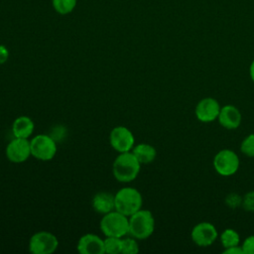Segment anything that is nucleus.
Masks as SVG:
<instances>
[{"label": "nucleus", "mask_w": 254, "mask_h": 254, "mask_svg": "<svg viewBox=\"0 0 254 254\" xmlns=\"http://www.w3.org/2000/svg\"><path fill=\"white\" fill-rule=\"evenodd\" d=\"M141 170V164L130 152L119 153L112 165L113 177L120 183L134 181Z\"/></svg>", "instance_id": "obj_1"}, {"label": "nucleus", "mask_w": 254, "mask_h": 254, "mask_svg": "<svg viewBox=\"0 0 254 254\" xmlns=\"http://www.w3.org/2000/svg\"><path fill=\"white\" fill-rule=\"evenodd\" d=\"M128 234L137 240L149 238L155 230V218L148 209H139L129 217Z\"/></svg>", "instance_id": "obj_2"}, {"label": "nucleus", "mask_w": 254, "mask_h": 254, "mask_svg": "<svg viewBox=\"0 0 254 254\" xmlns=\"http://www.w3.org/2000/svg\"><path fill=\"white\" fill-rule=\"evenodd\" d=\"M115 209L126 216H130L143 205V197L141 192L132 187H124L115 194Z\"/></svg>", "instance_id": "obj_3"}, {"label": "nucleus", "mask_w": 254, "mask_h": 254, "mask_svg": "<svg viewBox=\"0 0 254 254\" xmlns=\"http://www.w3.org/2000/svg\"><path fill=\"white\" fill-rule=\"evenodd\" d=\"M99 227L105 236L123 238L129 232V218L116 209L103 214Z\"/></svg>", "instance_id": "obj_4"}, {"label": "nucleus", "mask_w": 254, "mask_h": 254, "mask_svg": "<svg viewBox=\"0 0 254 254\" xmlns=\"http://www.w3.org/2000/svg\"><path fill=\"white\" fill-rule=\"evenodd\" d=\"M215 172L222 177H230L234 175L240 165L238 155L230 149H222L218 151L212 161Z\"/></svg>", "instance_id": "obj_5"}, {"label": "nucleus", "mask_w": 254, "mask_h": 254, "mask_svg": "<svg viewBox=\"0 0 254 254\" xmlns=\"http://www.w3.org/2000/svg\"><path fill=\"white\" fill-rule=\"evenodd\" d=\"M31 154L39 161H51L57 153V144L55 140L45 134H38L30 140Z\"/></svg>", "instance_id": "obj_6"}, {"label": "nucleus", "mask_w": 254, "mask_h": 254, "mask_svg": "<svg viewBox=\"0 0 254 254\" xmlns=\"http://www.w3.org/2000/svg\"><path fill=\"white\" fill-rule=\"evenodd\" d=\"M28 246L33 254H52L57 250L59 240L52 232L41 230L31 236Z\"/></svg>", "instance_id": "obj_7"}, {"label": "nucleus", "mask_w": 254, "mask_h": 254, "mask_svg": "<svg viewBox=\"0 0 254 254\" xmlns=\"http://www.w3.org/2000/svg\"><path fill=\"white\" fill-rule=\"evenodd\" d=\"M111 147L118 153L130 152L135 146V138L130 129L125 126L114 127L109 134Z\"/></svg>", "instance_id": "obj_8"}, {"label": "nucleus", "mask_w": 254, "mask_h": 254, "mask_svg": "<svg viewBox=\"0 0 254 254\" xmlns=\"http://www.w3.org/2000/svg\"><path fill=\"white\" fill-rule=\"evenodd\" d=\"M218 237L216 227L207 221H201L195 224L190 231L192 242L199 247L210 246Z\"/></svg>", "instance_id": "obj_9"}, {"label": "nucleus", "mask_w": 254, "mask_h": 254, "mask_svg": "<svg viewBox=\"0 0 254 254\" xmlns=\"http://www.w3.org/2000/svg\"><path fill=\"white\" fill-rule=\"evenodd\" d=\"M6 157L7 159L15 164L23 163L27 161L31 154L30 140L24 138L14 137L6 146Z\"/></svg>", "instance_id": "obj_10"}, {"label": "nucleus", "mask_w": 254, "mask_h": 254, "mask_svg": "<svg viewBox=\"0 0 254 254\" xmlns=\"http://www.w3.org/2000/svg\"><path fill=\"white\" fill-rule=\"evenodd\" d=\"M219 102L212 97H204L200 99L194 108V114L198 121L202 123H210L217 120L220 111Z\"/></svg>", "instance_id": "obj_11"}, {"label": "nucleus", "mask_w": 254, "mask_h": 254, "mask_svg": "<svg viewBox=\"0 0 254 254\" xmlns=\"http://www.w3.org/2000/svg\"><path fill=\"white\" fill-rule=\"evenodd\" d=\"M80 254H104V239L93 233L82 235L76 245Z\"/></svg>", "instance_id": "obj_12"}, {"label": "nucleus", "mask_w": 254, "mask_h": 254, "mask_svg": "<svg viewBox=\"0 0 254 254\" xmlns=\"http://www.w3.org/2000/svg\"><path fill=\"white\" fill-rule=\"evenodd\" d=\"M217 121L223 128L227 130H235L241 124L242 115L236 106L226 104L220 108Z\"/></svg>", "instance_id": "obj_13"}, {"label": "nucleus", "mask_w": 254, "mask_h": 254, "mask_svg": "<svg viewBox=\"0 0 254 254\" xmlns=\"http://www.w3.org/2000/svg\"><path fill=\"white\" fill-rule=\"evenodd\" d=\"M92 207L99 214H106L115 209L114 194L107 191L97 192L92 198Z\"/></svg>", "instance_id": "obj_14"}, {"label": "nucleus", "mask_w": 254, "mask_h": 254, "mask_svg": "<svg viewBox=\"0 0 254 254\" xmlns=\"http://www.w3.org/2000/svg\"><path fill=\"white\" fill-rule=\"evenodd\" d=\"M35 129L34 121L25 115L17 117L12 124V133L14 137L29 139Z\"/></svg>", "instance_id": "obj_15"}, {"label": "nucleus", "mask_w": 254, "mask_h": 254, "mask_svg": "<svg viewBox=\"0 0 254 254\" xmlns=\"http://www.w3.org/2000/svg\"><path fill=\"white\" fill-rule=\"evenodd\" d=\"M136 159L140 162V164H150L157 157V151L154 146L148 143H140L133 147L131 150Z\"/></svg>", "instance_id": "obj_16"}, {"label": "nucleus", "mask_w": 254, "mask_h": 254, "mask_svg": "<svg viewBox=\"0 0 254 254\" xmlns=\"http://www.w3.org/2000/svg\"><path fill=\"white\" fill-rule=\"evenodd\" d=\"M219 240H220V243L223 246V248H228L231 246L239 245L240 235L236 230H234L232 228H226L220 234Z\"/></svg>", "instance_id": "obj_17"}, {"label": "nucleus", "mask_w": 254, "mask_h": 254, "mask_svg": "<svg viewBox=\"0 0 254 254\" xmlns=\"http://www.w3.org/2000/svg\"><path fill=\"white\" fill-rule=\"evenodd\" d=\"M122 238L114 236H105L104 251L107 254H121Z\"/></svg>", "instance_id": "obj_18"}, {"label": "nucleus", "mask_w": 254, "mask_h": 254, "mask_svg": "<svg viewBox=\"0 0 254 254\" xmlns=\"http://www.w3.org/2000/svg\"><path fill=\"white\" fill-rule=\"evenodd\" d=\"M76 5V0H53L55 10L62 15L70 13Z\"/></svg>", "instance_id": "obj_19"}, {"label": "nucleus", "mask_w": 254, "mask_h": 254, "mask_svg": "<svg viewBox=\"0 0 254 254\" xmlns=\"http://www.w3.org/2000/svg\"><path fill=\"white\" fill-rule=\"evenodd\" d=\"M139 252V245L137 239L130 236L122 238L121 254H136Z\"/></svg>", "instance_id": "obj_20"}, {"label": "nucleus", "mask_w": 254, "mask_h": 254, "mask_svg": "<svg viewBox=\"0 0 254 254\" xmlns=\"http://www.w3.org/2000/svg\"><path fill=\"white\" fill-rule=\"evenodd\" d=\"M240 151L247 157H254V133L249 134L242 140Z\"/></svg>", "instance_id": "obj_21"}, {"label": "nucleus", "mask_w": 254, "mask_h": 254, "mask_svg": "<svg viewBox=\"0 0 254 254\" xmlns=\"http://www.w3.org/2000/svg\"><path fill=\"white\" fill-rule=\"evenodd\" d=\"M241 207L246 211L254 212V190H249L242 196Z\"/></svg>", "instance_id": "obj_22"}, {"label": "nucleus", "mask_w": 254, "mask_h": 254, "mask_svg": "<svg viewBox=\"0 0 254 254\" xmlns=\"http://www.w3.org/2000/svg\"><path fill=\"white\" fill-rule=\"evenodd\" d=\"M225 204L229 208H232V209L237 208V207L242 205V196L239 195L238 193L231 192V193L226 195V197H225Z\"/></svg>", "instance_id": "obj_23"}, {"label": "nucleus", "mask_w": 254, "mask_h": 254, "mask_svg": "<svg viewBox=\"0 0 254 254\" xmlns=\"http://www.w3.org/2000/svg\"><path fill=\"white\" fill-rule=\"evenodd\" d=\"M241 246L244 254H254V234L246 237Z\"/></svg>", "instance_id": "obj_24"}, {"label": "nucleus", "mask_w": 254, "mask_h": 254, "mask_svg": "<svg viewBox=\"0 0 254 254\" xmlns=\"http://www.w3.org/2000/svg\"><path fill=\"white\" fill-rule=\"evenodd\" d=\"M222 253H224V254H244L242 246H240V245H235V246H231L228 248H224Z\"/></svg>", "instance_id": "obj_25"}, {"label": "nucleus", "mask_w": 254, "mask_h": 254, "mask_svg": "<svg viewBox=\"0 0 254 254\" xmlns=\"http://www.w3.org/2000/svg\"><path fill=\"white\" fill-rule=\"evenodd\" d=\"M8 58H9V52L7 48L3 45H0V64H5Z\"/></svg>", "instance_id": "obj_26"}, {"label": "nucleus", "mask_w": 254, "mask_h": 254, "mask_svg": "<svg viewBox=\"0 0 254 254\" xmlns=\"http://www.w3.org/2000/svg\"><path fill=\"white\" fill-rule=\"evenodd\" d=\"M249 74H250L251 80L254 82V60L251 62V64L249 66Z\"/></svg>", "instance_id": "obj_27"}]
</instances>
